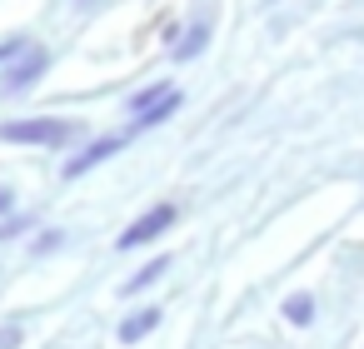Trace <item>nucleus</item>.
I'll return each instance as SVG.
<instances>
[{
    "mask_svg": "<svg viewBox=\"0 0 364 349\" xmlns=\"http://www.w3.org/2000/svg\"><path fill=\"white\" fill-rule=\"evenodd\" d=\"M46 65H50V55H46L41 45H36V50L26 45V50L11 60V75H6V85H0V90H6V95H21V90H31V85L46 75Z\"/></svg>",
    "mask_w": 364,
    "mask_h": 349,
    "instance_id": "nucleus-3",
    "label": "nucleus"
},
{
    "mask_svg": "<svg viewBox=\"0 0 364 349\" xmlns=\"http://www.w3.org/2000/svg\"><path fill=\"white\" fill-rule=\"evenodd\" d=\"M309 314H314V299L309 294H289L284 299V319L289 324H309Z\"/></svg>",
    "mask_w": 364,
    "mask_h": 349,
    "instance_id": "nucleus-8",
    "label": "nucleus"
},
{
    "mask_svg": "<svg viewBox=\"0 0 364 349\" xmlns=\"http://www.w3.org/2000/svg\"><path fill=\"white\" fill-rule=\"evenodd\" d=\"M165 269H170V254H155L150 264H140V269H135V279H130V284H125L120 294H140V289H145V284H155V279H160Z\"/></svg>",
    "mask_w": 364,
    "mask_h": 349,
    "instance_id": "nucleus-5",
    "label": "nucleus"
},
{
    "mask_svg": "<svg viewBox=\"0 0 364 349\" xmlns=\"http://www.w3.org/2000/svg\"><path fill=\"white\" fill-rule=\"evenodd\" d=\"M75 6H100V0H75Z\"/></svg>",
    "mask_w": 364,
    "mask_h": 349,
    "instance_id": "nucleus-10",
    "label": "nucleus"
},
{
    "mask_svg": "<svg viewBox=\"0 0 364 349\" xmlns=\"http://www.w3.org/2000/svg\"><path fill=\"white\" fill-rule=\"evenodd\" d=\"M125 140H130V135H115V140H90V145H85V150H80V155H75V160L65 165V180H75V175H85V170H90L95 160H105V155H115V150H120Z\"/></svg>",
    "mask_w": 364,
    "mask_h": 349,
    "instance_id": "nucleus-4",
    "label": "nucleus"
},
{
    "mask_svg": "<svg viewBox=\"0 0 364 349\" xmlns=\"http://www.w3.org/2000/svg\"><path fill=\"white\" fill-rule=\"evenodd\" d=\"M21 50H26V45H21V41H6V45H0V65H11V60H16V55H21Z\"/></svg>",
    "mask_w": 364,
    "mask_h": 349,
    "instance_id": "nucleus-9",
    "label": "nucleus"
},
{
    "mask_svg": "<svg viewBox=\"0 0 364 349\" xmlns=\"http://www.w3.org/2000/svg\"><path fill=\"white\" fill-rule=\"evenodd\" d=\"M175 105H180V90H170V95H165L160 105H150L145 115H135V125H130V135H135V130H150V125H160V120H165V115H170Z\"/></svg>",
    "mask_w": 364,
    "mask_h": 349,
    "instance_id": "nucleus-7",
    "label": "nucleus"
},
{
    "mask_svg": "<svg viewBox=\"0 0 364 349\" xmlns=\"http://www.w3.org/2000/svg\"><path fill=\"white\" fill-rule=\"evenodd\" d=\"M85 125L75 120H11V125H0V140H11V145H70L80 140Z\"/></svg>",
    "mask_w": 364,
    "mask_h": 349,
    "instance_id": "nucleus-1",
    "label": "nucleus"
},
{
    "mask_svg": "<svg viewBox=\"0 0 364 349\" xmlns=\"http://www.w3.org/2000/svg\"><path fill=\"white\" fill-rule=\"evenodd\" d=\"M155 324H160V309H140V314H130V319L120 324V339H125V344H135V339H145Z\"/></svg>",
    "mask_w": 364,
    "mask_h": 349,
    "instance_id": "nucleus-6",
    "label": "nucleus"
},
{
    "mask_svg": "<svg viewBox=\"0 0 364 349\" xmlns=\"http://www.w3.org/2000/svg\"><path fill=\"white\" fill-rule=\"evenodd\" d=\"M175 220H180V210H175V205H155V210H145V215H140V220H135V225H130L120 240H115V249H140V245L160 240V235H165Z\"/></svg>",
    "mask_w": 364,
    "mask_h": 349,
    "instance_id": "nucleus-2",
    "label": "nucleus"
}]
</instances>
